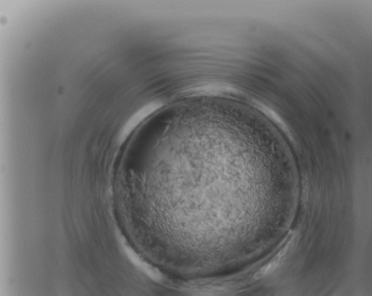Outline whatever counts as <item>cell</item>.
I'll list each match as a JSON object with an SVG mask.
<instances>
[{
  "label": "cell",
  "mask_w": 372,
  "mask_h": 296,
  "mask_svg": "<svg viewBox=\"0 0 372 296\" xmlns=\"http://www.w3.org/2000/svg\"><path fill=\"white\" fill-rule=\"evenodd\" d=\"M289 247V243L287 246L283 249L282 250L278 253L275 258H274L271 262L269 263L268 264H266V265H265L264 267H262L261 269L258 271L255 275H254V279L257 280L264 278L265 276L271 274L272 272L275 270L277 266L279 265L281 258H282L286 253H287Z\"/></svg>",
  "instance_id": "cell-1"
}]
</instances>
